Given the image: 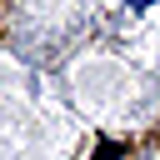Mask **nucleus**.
I'll return each mask as SVG.
<instances>
[{
    "label": "nucleus",
    "instance_id": "1",
    "mask_svg": "<svg viewBox=\"0 0 160 160\" xmlns=\"http://www.w3.org/2000/svg\"><path fill=\"white\" fill-rule=\"evenodd\" d=\"M125 5H135V10H145V5H155V0H125Z\"/></svg>",
    "mask_w": 160,
    "mask_h": 160
}]
</instances>
